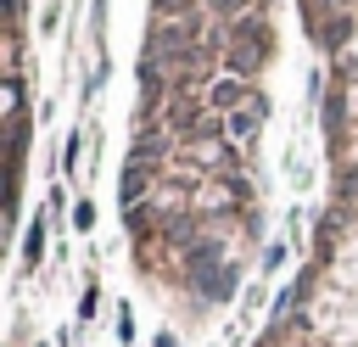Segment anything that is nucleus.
<instances>
[{
	"label": "nucleus",
	"mask_w": 358,
	"mask_h": 347,
	"mask_svg": "<svg viewBox=\"0 0 358 347\" xmlns=\"http://www.w3.org/2000/svg\"><path fill=\"white\" fill-rule=\"evenodd\" d=\"M78 157H84V140H78V134H67V151H62V168L73 174V168H78Z\"/></svg>",
	"instance_id": "10"
},
{
	"label": "nucleus",
	"mask_w": 358,
	"mask_h": 347,
	"mask_svg": "<svg viewBox=\"0 0 358 347\" xmlns=\"http://www.w3.org/2000/svg\"><path fill=\"white\" fill-rule=\"evenodd\" d=\"M6 11H11V34H22V17H28V0H6Z\"/></svg>",
	"instance_id": "11"
},
{
	"label": "nucleus",
	"mask_w": 358,
	"mask_h": 347,
	"mask_svg": "<svg viewBox=\"0 0 358 347\" xmlns=\"http://www.w3.org/2000/svg\"><path fill=\"white\" fill-rule=\"evenodd\" d=\"M268 56H274V22L263 17V11H252V17H241L235 28H229V50H224V73H235V78H257L263 67H268Z\"/></svg>",
	"instance_id": "1"
},
{
	"label": "nucleus",
	"mask_w": 358,
	"mask_h": 347,
	"mask_svg": "<svg viewBox=\"0 0 358 347\" xmlns=\"http://www.w3.org/2000/svg\"><path fill=\"white\" fill-rule=\"evenodd\" d=\"M201 95H207V112H218V118H229V112H241V106H252V95H257V90H252L246 78H235V73H218V78H213V84H207Z\"/></svg>",
	"instance_id": "3"
},
{
	"label": "nucleus",
	"mask_w": 358,
	"mask_h": 347,
	"mask_svg": "<svg viewBox=\"0 0 358 347\" xmlns=\"http://www.w3.org/2000/svg\"><path fill=\"white\" fill-rule=\"evenodd\" d=\"M263 123H268V101H263V95H252V106H241V112H229V118H224V134L246 151V146L257 140V129H263Z\"/></svg>",
	"instance_id": "5"
},
{
	"label": "nucleus",
	"mask_w": 358,
	"mask_h": 347,
	"mask_svg": "<svg viewBox=\"0 0 358 347\" xmlns=\"http://www.w3.org/2000/svg\"><path fill=\"white\" fill-rule=\"evenodd\" d=\"M73 229H78V235H90V229H95V201H90V196L73 207Z\"/></svg>",
	"instance_id": "9"
},
{
	"label": "nucleus",
	"mask_w": 358,
	"mask_h": 347,
	"mask_svg": "<svg viewBox=\"0 0 358 347\" xmlns=\"http://www.w3.org/2000/svg\"><path fill=\"white\" fill-rule=\"evenodd\" d=\"M285 257H291V241H285V235H274V241L263 246V274H274V269H285Z\"/></svg>",
	"instance_id": "7"
},
{
	"label": "nucleus",
	"mask_w": 358,
	"mask_h": 347,
	"mask_svg": "<svg viewBox=\"0 0 358 347\" xmlns=\"http://www.w3.org/2000/svg\"><path fill=\"white\" fill-rule=\"evenodd\" d=\"M117 341H134V313H117Z\"/></svg>",
	"instance_id": "12"
},
{
	"label": "nucleus",
	"mask_w": 358,
	"mask_h": 347,
	"mask_svg": "<svg viewBox=\"0 0 358 347\" xmlns=\"http://www.w3.org/2000/svg\"><path fill=\"white\" fill-rule=\"evenodd\" d=\"M95 313H101V285H95V280H90V285H84V297H78V319H84V325H90V319H95Z\"/></svg>",
	"instance_id": "8"
},
{
	"label": "nucleus",
	"mask_w": 358,
	"mask_h": 347,
	"mask_svg": "<svg viewBox=\"0 0 358 347\" xmlns=\"http://www.w3.org/2000/svg\"><path fill=\"white\" fill-rule=\"evenodd\" d=\"M324 285H330V291H341V297H358V229L341 241L336 263L324 269Z\"/></svg>",
	"instance_id": "4"
},
{
	"label": "nucleus",
	"mask_w": 358,
	"mask_h": 347,
	"mask_svg": "<svg viewBox=\"0 0 358 347\" xmlns=\"http://www.w3.org/2000/svg\"><path fill=\"white\" fill-rule=\"evenodd\" d=\"M179 280H185L201 302H213V308H218V302H229V297H235L241 269H235V257H229V263H213V269H196V274H179Z\"/></svg>",
	"instance_id": "2"
},
{
	"label": "nucleus",
	"mask_w": 358,
	"mask_h": 347,
	"mask_svg": "<svg viewBox=\"0 0 358 347\" xmlns=\"http://www.w3.org/2000/svg\"><path fill=\"white\" fill-rule=\"evenodd\" d=\"M39 257H45V213L28 224V235H22V263L28 269H39Z\"/></svg>",
	"instance_id": "6"
}]
</instances>
